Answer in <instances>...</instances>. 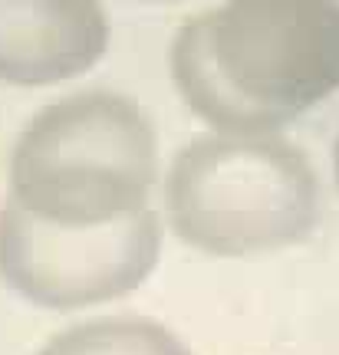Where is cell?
<instances>
[{
  "instance_id": "cell-7",
  "label": "cell",
  "mask_w": 339,
  "mask_h": 355,
  "mask_svg": "<svg viewBox=\"0 0 339 355\" xmlns=\"http://www.w3.org/2000/svg\"><path fill=\"white\" fill-rule=\"evenodd\" d=\"M333 178H336V188H339V139H336V148H333Z\"/></svg>"
},
{
  "instance_id": "cell-6",
  "label": "cell",
  "mask_w": 339,
  "mask_h": 355,
  "mask_svg": "<svg viewBox=\"0 0 339 355\" xmlns=\"http://www.w3.org/2000/svg\"><path fill=\"white\" fill-rule=\"evenodd\" d=\"M33 355H195L188 343L149 316H92L50 336Z\"/></svg>"
},
{
  "instance_id": "cell-1",
  "label": "cell",
  "mask_w": 339,
  "mask_h": 355,
  "mask_svg": "<svg viewBox=\"0 0 339 355\" xmlns=\"http://www.w3.org/2000/svg\"><path fill=\"white\" fill-rule=\"evenodd\" d=\"M168 66L211 132L280 135L339 92V0H221L178 26Z\"/></svg>"
},
{
  "instance_id": "cell-2",
  "label": "cell",
  "mask_w": 339,
  "mask_h": 355,
  "mask_svg": "<svg viewBox=\"0 0 339 355\" xmlns=\"http://www.w3.org/2000/svg\"><path fill=\"white\" fill-rule=\"evenodd\" d=\"M158 181L155 122L132 96L113 89L47 102L24 122L7 162V198L63 227H102L142 214Z\"/></svg>"
},
{
  "instance_id": "cell-3",
  "label": "cell",
  "mask_w": 339,
  "mask_h": 355,
  "mask_svg": "<svg viewBox=\"0 0 339 355\" xmlns=\"http://www.w3.org/2000/svg\"><path fill=\"white\" fill-rule=\"evenodd\" d=\"M320 214V175L283 135L204 132L165 171L168 230L208 257L287 250L313 234Z\"/></svg>"
},
{
  "instance_id": "cell-4",
  "label": "cell",
  "mask_w": 339,
  "mask_h": 355,
  "mask_svg": "<svg viewBox=\"0 0 339 355\" xmlns=\"http://www.w3.org/2000/svg\"><path fill=\"white\" fill-rule=\"evenodd\" d=\"M162 214L149 207L102 227H63L0 204V283L24 303L76 313L132 296L162 260Z\"/></svg>"
},
{
  "instance_id": "cell-5",
  "label": "cell",
  "mask_w": 339,
  "mask_h": 355,
  "mask_svg": "<svg viewBox=\"0 0 339 355\" xmlns=\"http://www.w3.org/2000/svg\"><path fill=\"white\" fill-rule=\"evenodd\" d=\"M109 37L102 0H0V83H69L106 56Z\"/></svg>"
}]
</instances>
